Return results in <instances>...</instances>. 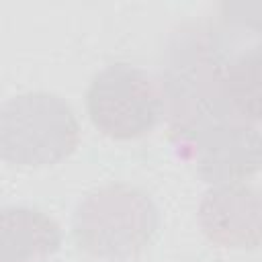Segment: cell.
<instances>
[{
    "instance_id": "3",
    "label": "cell",
    "mask_w": 262,
    "mask_h": 262,
    "mask_svg": "<svg viewBox=\"0 0 262 262\" xmlns=\"http://www.w3.org/2000/svg\"><path fill=\"white\" fill-rule=\"evenodd\" d=\"M160 225L151 199L129 184H111L88 194L74 215V237L96 258L125 260L139 254Z\"/></svg>"
},
{
    "instance_id": "8",
    "label": "cell",
    "mask_w": 262,
    "mask_h": 262,
    "mask_svg": "<svg viewBox=\"0 0 262 262\" xmlns=\"http://www.w3.org/2000/svg\"><path fill=\"white\" fill-rule=\"evenodd\" d=\"M223 94L235 117L262 121V41L223 55Z\"/></svg>"
},
{
    "instance_id": "7",
    "label": "cell",
    "mask_w": 262,
    "mask_h": 262,
    "mask_svg": "<svg viewBox=\"0 0 262 262\" xmlns=\"http://www.w3.org/2000/svg\"><path fill=\"white\" fill-rule=\"evenodd\" d=\"M61 231L53 217L31 207L0 213V262H33L57 252Z\"/></svg>"
},
{
    "instance_id": "4",
    "label": "cell",
    "mask_w": 262,
    "mask_h": 262,
    "mask_svg": "<svg viewBox=\"0 0 262 262\" xmlns=\"http://www.w3.org/2000/svg\"><path fill=\"white\" fill-rule=\"evenodd\" d=\"M86 111L92 125L113 139L149 133L166 115L162 82L131 63H111L88 84Z\"/></svg>"
},
{
    "instance_id": "5",
    "label": "cell",
    "mask_w": 262,
    "mask_h": 262,
    "mask_svg": "<svg viewBox=\"0 0 262 262\" xmlns=\"http://www.w3.org/2000/svg\"><path fill=\"white\" fill-rule=\"evenodd\" d=\"M188 143L196 172L209 184H239L262 168V133L239 117L211 123Z\"/></svg>"
},
{
    "instance_id": "2",
    "label": "cell",
    "mask_w": 262,
    "mask_h": 262,
    "mask_svg": "<svg viewBox=\"0 0 262 262\" xmlns=\"http://www.w3.org/2000/svg\"><path fill=\"white\" fill-rule=\"evenodd\" d=\"M80 141L72 106L53 92L16 94L0 111V156L14 166H53L66 160Z\"/></svg>"
},
{
    "instance_id": "9",
    "label": "cell",
    "mask_w": 262,
    "mask_h": 262,
    "mask_svg": "<svg viewBox=\"0 0 262 262\" xmlns=\"http://www.w3.org/2000/svg\"><path fill=\"white\" fill-rule=\"evenodd\" d=\"M223 25L235 29L237 35L262 41V4H223Z\"/></svg>"
},
{
    "instance_id": "6",
    "label": "cell",
    "mask_w": 262,
    "mask_h": 262,
    "mask_svg": "<svg viewBox=\"0 0 262 262\" xmlns=\"http://www.w3.org/2000/svg\"><path fill=\"white\" fill-rule=\"evenodd\" d=\"M205 235L223 248L262 246V194L244 184H223L205 192L199 207Z\"/></svg>"
},
{
    "instance_id": "1",
    "label": "cell",
    "mask_w": 262,
    "mask_h": 262,
    "mask_svg": "<svg viewBox=\"0 0 262 262\" xmlns=\"http://www.w3.org/2000/svg\"><path fill=\"white\" fill-rule=\"evenodd\" d=\"M162 90L170 129L182 145L211 123L235 117L223 94V59L213 31L180 27L170 37Z\"/></svg>"
}]
</instances>
